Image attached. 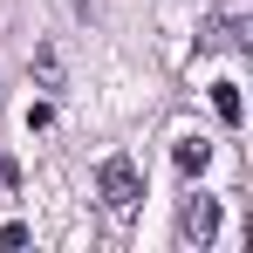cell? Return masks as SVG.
<instances>
[{"label":"cell","instance_id":"obj_1","mask_svg":"<svg viewBox=\"0 0 253 253\" xmlns=\"http://www.w3.org/2000/svg\"><path fill=\"white\" fill-rule=\"evenodd\" d=\"M96 185H103V206H110V212H130L137 199H144V185H137V165H130V158H103Z\"/></svg>","mask_w":253,"mask_h":253},{"label":"cell","instance_id":"obj_2","mask_svg":"<svg viewBox=\"0 0 253 253\" xmlns=\"http://www.w3.org/2000/svg\"><path fill=\"white\" fill-rule=\"evenodd\" d=\"M178 226H185V240H199V247H206L212 233H219V199H206V192H199V199H185Z\"/></svg>","mask_w":253,"mask_h":253},{"label":"cell","instance_id":"obj_3","mask_svg":"<svg viewBox=\"0 0 253 253\" xmlns=\"http://www.w3.org/2000/svg\"><path fill=\"white\" fill-rule=\"evenodd\" d=\"M206 158H212V144H199V137H178V151H171V165L185 171V178H192V171H206Z\"/></svg>","mask_w":253,"mask_h":253},{"label":"cell","instance_id":"obj_4","mask_svg":"<svg viewBox=\"0 0 253 253\" xmlns=\"http://www.w3.org/2000/svg\"><path fill=\"white\" fill-rule=\"evenodd\" d=\"M212 110H219V124H240L247 110H240V89L233 83H212Z\"/></svg>","mask_w":253,"mask_h":253}]
</instances>
